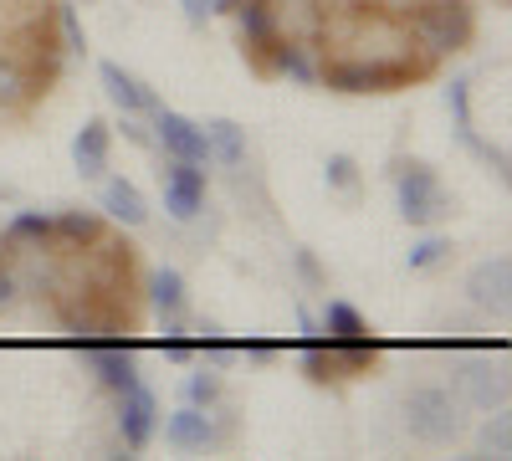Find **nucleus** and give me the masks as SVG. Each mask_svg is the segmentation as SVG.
Segmentation results:
<instances>
[{
    "label": "nucleus",
    "mask_w": 512,
    "mask_h": 461,
    "mask_svg": "<svg viewBox=\"0 0 512 461\" xmlns=\"http://www.w3.org/2000/svg\"><path fill=\"white\" fill-rule=\"evenodd\" d=\"M262 72H282V77H292V82H303V88H313V82H318V67H313L308 47H303V41H287V36L272 41V62H267Z\"/></svg>",
    "instance_id": "f3484780"
},
{
    "label": "nucleus",
    "mask_w": 512,
    "mask_h": 461,
    "mask_svg": "<svg viewBox=\"0 0 512 461\" xmlns=\"http://www.w3.org/2000/svg\"><path fill=\"white\" fill-rule=\"evenodd\" d=\"M159 431V400L144 380H134L128 390H118V436L128 451H144Z\"/></svg>",
    "instance_id": "423d86ee"
},
{
    "label": "nucleus",
    "mask_w": 512,
    "mask_h": 461,
    "mask_svg": "<svg viewBox=\"0 0 512 461\" xmlns=\"http://www.w3.org/2000/svg\"><path fill=\"white\" fill-rule=\"evenodd\" d=\"M180 6H185V16H190V21H210V16L236 11V0H180Z\"/></svg>",
    "instance_id": "c85d7f7f"
},
{
    "label": "nucleus",
    "mask_w": 512,
    "mask_h": 461,
    "mask_svg": "<svg viewBox=\"0 0 512 461\" xmlns=\"http://www.w3.org/2000/svg\"><path fill=\"white\" fill-rule=\"evenodd\" d=\"M297 272H303L308 282H323V272H318V262H313V251H297Z\"/></svg>",
    "instance_id": "7c9ffc66"
},
{
    "label": "nucleus",
    "mask_w": 512,
    "mask_h": 461,
    "mask_svg": "<svg viewBox=\"0 0 512 461\" xmlns=\"http://www.w3.org/2000/svg\"><path fill=\"white\" fill-rule=\"evenodd\" d=\"M507 292H512L507 257H487V262L472 267V277H466V298H472V308H482V313H507Z\"/></svg>",
    "instance_id": "9d476101"
},
{
    "label": "nucleus",
    "mask_w": 512,
    "mask_h": 461,
    "mask_svg": "<svg viewBox=\"0 0 512 461\" xmlns=\"http://www.w3.org/2000/svg\"><path fill=\"white\" fill-rule=\"evenodd\" d=\"M6 246H47L52 251V216L47 211H21L11 226H6Z\"/></svg>",
    "instance_id": "4be33fe9"
},
{
    "label": "nucleus",
    "mask_w": 512,
    "mask_h": 461,
    "mask_svg": "<svg viewBox=\"0 0 512 461\" xmlns=\"http://www.w3.org/2000/svg\"><path fill=\"white\" fill-rule=\"evenodd\" d=\"M205 144H210V159L226 164V170H241V164H246V129H241V123H231V118L210 123Z\"/></svg>",
    "instance_id": "a211bd4d"
},
{
    "label": "nucleus",
    "mask_w": 512,
    "mask_h": 461,
    "mask_svg": "<svg viewBox=\"0 0 512 461\" xmlns=\"http://www.w3.org/2000/svg\"><path fill=\"white\" fill-rule=\"evenodd\" d=\"M328 185L349 195V190L359 185V164H354L349 154H333V159H328Z\"/></svg>",
    "instance_id": "bb28decb"
},
{
    "label": "nucleus",
    "mask_w": 512,
    "mask_h": 461,
    "mask_svg": "<svg viewBox=\"0 0 512 461\" xmlns=\"http://www.w3.org/2000/svg\"><path fill=\"white\" fill-rule=\"evenodd\" d=\"M108 123H98V118H88L77 129V139H72V164H77V175L82 180H98L103 170H108Z\"/></svg>",
    "instance_id": "ddd939ff"
},
{
    "label": "nucleus",
    "mask_w": 512,
    "mask_h": 461,
    "mask_svg": "<svg viewBox=\"0 0 512 461\" xmlns=\"http://www.w3.org/2000/svg\"><path fill=\"white\" fill-rule=\"evenodd\" d=\"M226 421L216 426L210 421V410H200V405H185V410H175L164 421V441L175 446V451H205V446H216V441H226Z\"/></svg>",
    "instance_id": "1a4fd4ad"
},
{
    "label": "nucleus",
    "mask_w": 512,
    "mask_h": 461,
    "mask_svg": "<svg viewBox=\"0 0 512 461\" xmlns=\"http://www.w3.org/2000/svg\"><path fill=\"white\" fill-rule=\"evenodd\" d=\"M446 257H451V241H446V236H425V241L410 246V272H431V267H441Z\"/></svg>",
    "instance_id": "b1692460"
},
{
    "label": "nucleus",
    "mask_w": 512,
    "mask_h": 461,
    "mask_svg": "<svg viewBox=\"0 0 512 461\" xmlns=\"http://www.w3.org/2000/svg\"><path fill=\"white\" fill-rule=\"evenodd\" d=\"M57 21H62V31H67V52H88V36H82V21H77V11L67 6V0H62Z\"/></svg>",
    "instance_id": "c756f323"
},
{
    "label": "nucleus",
    "mask_w": 512,
    "mask_h": 461,
    "mask_svg": "<svg viewBox=\"0 0 512 461\" xmlns=\"http://www.w3.org/2000/svg\"><path fill=\"white\" fill-rule=\"evenodd\" d=\"M164 211L175 221H195L205 211V170H200V164L175 159L164 170Z\"/></svg>",
    "instance_id": "6e6552de"
},
{
    "label": "nucleus",
    "mask_w": 512,
    "mask_h": 461,
    "mask_svg": "<svg viewBox=\"0 0 512 461\" xmlns=\"http://www.w3.org/2000/svg\"><path fill=\"white\" fill-rule=\"evenodd\" d=\"M149 303L159 308V318H180L185 313V277L175 267H159L149 277Z\"/></svg>",
    "instance_id": "412c9836"
},
{
    "label": "nucleus",
    "mask_w": 512,
    "mask_h": 461,
    "mask_svg": "<svg viewBox=\"0 0 512 461\" xmlns=\"http://www.w3.org/2000/svg\"><path fill=\"white\" fill-rule=\"evenodd\" d=\"M472 31L477 26H472V6H466V0H415L410 36L431 52V62L451 57V52H466Z\"/></svg>",
    "instance_id": "f257e3e1"
},
{
    "label": "nucleus",
    "mask_w": 512,
    "mask_h": 461,
    "mask_svg": "<svg viewBox=\"0 0 512 461\" xmlns=\"http://www.w3.org/2000/svg\"><path fill=\"white\" fill-rule=\"evenodd\" d=\"M466 395H472V405H482V410H502L507 405V374L492 369V364H472V374H466Z\"/></svg>",
    "instance_id": "6ab92c4d"
},
{
    "label": "nucleus",
    "mask_w": 512,
    "mask_h": 461,
    "mask_svg": "<svg viewBox=\"0 0 512 461\" xmlns=\"http://www.w3.org/2000/svg\"><path fill=\"white\" fill-rule=\"evenodd\" d=\"M185 395H190V405H200V410H210L221 400V374H210V369H200V374H190V385H185Z\"/></svg>",
    "instance_id": "a878e982"
},
{
    "label": "nucleus",
    "mask_w": 512,
    "mask_h": 461,
    "mask_svg": "<svg viewBox=\"0 0 512 461\" xmlns=\"http://www.w3.org/2000/svg\"><path fill=\"white\" fill-rule=\"evenodd\" d=\"M323 333H328V344L344 354V369H349V380H359V374H369L379 364V344H374V333L364 328V318L349 308V303H328L323 308Z\"/></svg>",
    "instance_id": "7ed1b4c3"
},
{
    "label": "nucleus",
    "mask_w": 512,
    "mask_h": 461,
    "mask_svg": "<svg viewBox=\"0 0 512 461\" xmlns=\"http://www.w3.org/2000/svg\"><path fill=\"white\" fill-rule=\"evenodd\" d=\"M103 211L113 221H123V226H144L149 221V200H144V190L134 180L113 175V180H103Z\"/></svg>",
    "instance_id": "2eb2a0df"
},
{
    "label": "nucleus",
    "mask_w": 512,
    "mask_h": 461,
    "mask_svg": "<svg viewBox=\"0 0 512 461\" xmlns=\"http://www.w3.org/2000/svg\"><path fill=\"white\" fill-rule=\"evenodd\" d=\"M405 431L425 446H446L461 436V400L441 385H420L405 395Z\"/></svg>",
    "instance_id": "f03ea898"
},
{
    "label": "nucleus",
    "mask_w": 512,
    "mask_h": 461,
    "mask_svg": "<svg viewBox=\"0 0 512 461\" xmlns=\"http://www.w3.org/2000/svg\"><path fill=\"white\" fill-rule=\"evenodd\" d=\"M420 72L425 67H384V62L354 57V62H323L318 67V82H323L328 93H395L400 82H410Z\"/></svg>",
    "instance_id": "20e7f679"
},
{
    "label": "nucleus",
    "mask_w": 512,
    "mask_h": 461,
    "mask_svg": "<svg viewBox=\"0 0 512 461\" xmlns=\"http://www.w3.org/2000/svg\"><path fill=\"white\" fill-rule=\"evenodd\" d=\"M477 441H482L487 456H512V426H507V415H502V410H492V421L482 426Z\"/></svg>",
    "instance_id": "393cba45"
},
{
    "label": "nucleus",
    "mask_w": 512,
    "mask_h": 461,
    "mask_svg": "<svg viewBox=\"0 0 512 461\" xmlns=\"http://www.w3.org/2000/svg\"><path fill=\"white\" fill-rule=\"evenodd\" d=\"M154 139L169 159H185V164H210V144H205V129L185 113H169V108H154Z\"/></svg>",
    "instance_id": "0eeeda50"
},
{
    "label": "nucleus",
    "mask_w": 512,
    "mask_h": 461,
    "mask_svg": "<svg viewBox=\"0 0 512 461\" xmlns=\"http://www.w3.org/2000/svg\"><path fill=\"white\" fill-rule=\"evenodd\" d=\"M466 88H472L466 77H456L451 88H446V108L456 113V129H472V103H466Z\"/></svg>",
    "instance_id": "cd10ccee"
},
{
    "label": "nucleus",
    "mask_w": 512,
    "mask_h": 461,
    "mask_svg": "<svg viewBox=\"0 0 512 461\" xmlns=\"http://www.w3.org/2000/svg\"><path fill=\"white\" fill-rule=\"evenodd\" d=\"M395 195H400V216H405L410 226H431V221H441V216H446V205H451L431 164H400Z\"/></svg>",
    "instance_id": "39448f33"
},
{
    "label": "nucleus",
    "mask_w": 512,
    "mask_h": 461,
    "mask_svg": "<svg viewBox=\"0 0 512 461\" xmlns=\"http://www.w3.org/2000/svg\"><path fill=\"white\" fill-rule=\"evenodd\" d=\"M88 364H93V374H98V385L103 390H128L139 380V364H134V349L128 344H108V349H88Z\"/></svg>",
    "instance_id": "4468645a"
},
{
    "label": "nucleus",
    "mask_w": 512,
    "mask_h": 461,
    "mask_svg": "<svg viewBox=\"0 0 512 461\" xmlns=\"http://www.w3.org/2000/svg\"><path fill=\"white\" fill-rule=\"evenodd\" d=\"M236 16H241L246 52L267 57L272 41H277V6H272V0H236Z\"/></svg>",
    "instance_id": "f8f14e48"
},
{
    "label": "nucleus",
    "mask_w": 512,
    "mask_h": 461,
    "mask_svg": "<svg viewBox=\"0 0 512 461\" xmlns=\"http://www.w3.org/2000/svg\"><path fill=\"white\" fill-rule=\"evenodd\" d=\"M303 369H308V380H313V385H333V380H349V369H344V354H338L333 344H308V354H303Z\"/></svg>",
    "instance_id": "5701e85b"
},
{
    "label": "nucleus",
    "mask_w": 512,
    "mask_h": 461,
    "mask_svg": "<svg viewBox=\"0 0 512 461\" xmlns=\"http://www.w3.org/2000/svg\"><path fill=\"white\" fill-rule=\"evenodd\" d=\"M11 292H16V277H11V267H0V308L11 303Z\"/></svg>",
    "instance_id": "2f4dec72"
},
{
    "label": "nucleus",
    "mask_w": 512,
    "mask_h": 461,
    "mask_svg": "<svg viewBox=\"0 0 512 461\" xmlns=\"http://www.w3.org/2000/svg\"><path fill=\"white\" fill-rule=\"evenodd\" d=\"M98 77H103V93L113 98V108H123L128 118H139V113H154V108H159V98L144 88V82H139L134 72H123L118 62H103V67H98Z\"/></svg>",
    "instance_id": "9b49d317"
},
{
    "label": "nucleus",
    "mask_w": 512,
    "mask_h": 461,
    "mask_svg": "<svg viewBox=\"0 0 512 461\" xmlns=\"http://www.w3.org/2000/svg\"><path fill=\"white\" fill-rule=\"evenodd\" d=\"M41 88H36V77L26 67V57H0V108H11V103H31Z\"/></svg>",
    "instance_id": "aec40b11"
},
{
    "label": "nucleus",
    "mask_w": 512,
    "mask_h": 461,
    "mask_svg": "<svg viewBox=\"0 0 512 461\" xmlns=\"http://www.w3.org/2000/svg\"><path fill=\"white\" fill-rule=\"evenodd\" d=\"M103 236V221L93 211H62L52 216V251H82Z\"/></svg>",
    "instance_id": "dca6fc26"
}]
</instances>
